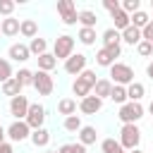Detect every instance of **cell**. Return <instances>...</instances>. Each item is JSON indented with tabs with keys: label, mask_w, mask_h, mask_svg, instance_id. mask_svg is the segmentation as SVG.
Masks as SVG:
<instances>
[{
	"label": "cell",
	"mask_w": 153,
	"mask_h": 153,
	"mask_svg": "<svg viewBox=\"0 0 153 153\" xmlns=\"http://www.w3.org/2000/svg\"><path fill=\"white\" fill-rule=\"evenodd\" d=\"M100 151H103V153H124V148H122L120 139H115V136L103 139V141H100Z\"/></svg>",
	"instance_id": "28"
},
{
	"label": "cell",
	"mask_w": 153,
	"mask_h": 153,
	"mask_svg": "<svg viewBox=\"0 0 153 153\" xmlns=\"http://www.w3.org/2000/svg\"><path fill=\"white\" fill-rule=\"evenodd\" d=\"M136 53H139L141 57H153V43H151V41H141V43L136 45Z\"/></svg>",
	"instance_id": "38"
},
{
	"label": "cell",
	"mask_w": 153,
	"mask_h": 153,
	"mask_svg": "<svg viewBox=\"0 0 153 153\" xmlns=\"http://www.w3.org/2000/svg\"><path fill=\"white\" fill-rule=\"evenodd\" d=\"M19 36L24 38H36L38 36V22L36 19H22V29H19Z\"/></svg>",
	"instance_id": "22"
},
{
	"label": "cell",
	"mask_w": 153,
	"mask_h": 153,
	"mask_svg": "<svg viewBox=\"0 0 153 153\" xmlns=\"http://www.w3.org/2000/svg\"><path fill=\"white\" fill-rule=\"evenodd\" d=\"M72 93L81 100V98H86V96H91L93 93V86L86 81V79H81V76H76L74 81H72Z\"/></svg>",
	"instance_id": "16"
},
{
	"label": "cell",
	"mask_w": 153,
	"mask_h": 153,
	"mask_svg": "<svg viewBox=\"0 0 153 153\" xmlns=\"http://www.w3.org/2000/svg\"><path fill=\"white\" fill-rule=\"evenodd\" d=\"M29 105H31V100L22 93V96H14V98H10V115L14 117V120H26V112H29Z\"/></svg>",
	"instance_id": "8"
},
{
	"label": "cell",
	"mask_w": 153,
	"mask_h": 153,
	"mask_svg": "<svg viewBox=\"0 0 153 153\" xmlns=\"http://www.w3.org/2000/svg\"><path fill=\"white\" fill-rule=\"evenodd\" d=\"M36 62H38V69H41V72H53V69L57 67V60H55L53 53H45V55L36 57Z\"/></svg>",
	"instance_id": "30"
},
{
	"label": "cell",
	"mask_w": 153,
	"mask_h": 153,
	"mask_svg": "<svg viewBox=\"0 0 153 153\" xmlns=\"http://www.w3.org/2000/svg\"><path fill=\"white\" fill-rule=\"evenodd\" d=\"M110 81H112L115 86H129V84H134L136 79H134L131 65H127V62H115V65L110 67Z\"/></svg>",
	"instance_id": "2"
},
{
	"label": "cell",
	"mask_w": 153,
	"mask_h": 153,
	"mask_svg": "<svg viewBox=\"0 0 153 153\" xmlns=\"http://www.w3.org/2000/svg\"><path fill=\"white\" fill-rule=\"evenodd\" d=\"M81 127H84V124H81V115H69V117L62 120V129L69 131V134H79Z\"/></svg>",
	"instance_id": "27"
},
{
	"label": "cell",
	"mask_w": 153,
	"mask_h": 153,
	"mask_svg": "<svg viewBox=\"0 0 153 153\" xmlns=\"http://www.w3.org/2000/svg\"><path fill=\"white\" fill-rule=\"evenodd\" d=\"M103 10H108V12L112 14V12L122 10V2H120V0H103Z\"/></svg>",
	"instance_id": "40"
},
{
	"label": "cell",
	"mask_w": 153,
	"mask_h": 153,
	"mask_svg": "<svg viewBox=\"0 0 153 153\" xmlns=\"http://www.w3.org/2000/svg\"><path fill=\"white\" fill-rule=\"evenodd\" d=\"M115 62H117V60L108 53V48H98V50H96V65H98V67H108V69H110Z\"/></svg>",
	"instance_id": "29"
},
{
	"label": "cell",
	"mask_w": 153,
	"mask_h": 153,
	"mask_svg": "<svg viewBox=\"0 0 153 153\" xmlns=\"http://www.w3.org/2000/svg\"><path fill=\"white\" fill-rule=\"evenodd\" d=\"M0 153H14V146H12V141H5V143H0Z\"/></svg>",
	"instance_id": "44"
},
{
	"label": "cell",
	"mask_w": 153,
	"mask_h": 153,
	"mask_svg": "<svg viewBox=\"0 0 153 153\" xmlns=\"http://www.w3.org/2000/svg\"><path fill=\"white\" fill-rule=\"evenodd\" d=\"M22 88H24V86L17 81V76H12L10 81H5V84H2V93H5V96H10V98L22 96Z\"/></svg>",
	"instance_id": "31"
},
{
	"label": "cell",
	"mask_w": 153,
	"mask_h": 153,
	"mask_svg": "<svg viewBox=\"0 0 153 153\" xmlns=\"http://www.w3.org/2000/svg\"><path fill=\"white\" fill-rule=\"evenodd\" d=\"M14 76V72H12V62L7 60V57H0V86L5 84V81H10Z\"/></svg>",
	"instance_id": "34"
},
{
	"label": "cell",
	"mask_w": 153,
	"mask_h": 153,
	"mask_svg": "<svg viewBox=\"0 0 153 153\" xmlns=\"http://www.w3.org/2000/svg\"><path fill=\"white\" fill-rule=\"evenodd\" d=\"M86 60H88V57H86L84 53H74L69 60H65V72H67L69 76H74V79H76V76L86 69Z\"/></svg>",
	"instance_id": "10"
},
{
	"label": "cell",
	"mask_w": 153,
	"mask_h": 153,
	"mask_svg": "<svg viewBox=\"0 0 153 153\" xmlns=\"http://www.w3.org/2000/svg\"><path fill=\"white\" fill-rule=\"evenodd\" d=\"M96 24H98V14L93 10H79V26L96 29Z\"/></svg>",
	"instance_id": "21"
},
{
	"label": "cell",
	"mask_w": 153,
	"mask_h": 153,
	"mask_svg": "<svg viewBox=\"0 0 153 153\" xmlns=\"http://www.w3.org/2000/svg\"><path fill=\"white\" fill-rule=\"evenodd\" d=\"M45 153H57V151H45Z\"/></svg>",
	"instance_id": "49"
},
{
	"label": "cell",
	"mask_w": 153,
	"mask_h": 153,
	"mask_svg": "<svg viewBox=\"0 0 153 153\" xmlns=\"http://www.w3.org/2000/svg\"><path fill=\"white\" fill-rule=\"evenodd\" d=\"M141 36H143V41H153V22L146 29H141Z\"/></svg>",
	"instance_id": "43"
},
{
	"label": "cell",
	"mask_w": 153,
	"mask_h": 153,
	"mask_svg": "<svg viewBox=\"0 0 153 153\" xmlns=\"http://www.w3.org/2000/svg\"><path fill=\"white\" fill-rule=\"evenodd\" d=\"M14 7H17V2H12V0H0V14H2V19H5V17H12Z\"/></svg>",
	"instance_id": "39"
},
{
	"label": "cell",
	"mask_w": 153,
	"mask_h": 153,
	"mask_svg": "<svg viewBox=\"0 0 153 153\" xmlns=\"http://www.w3.org/2000/svg\"><path fill=\"white\" fill-rule=\"evenodd\" d=\"M108 53L117 60V57H122V43H117V45H108Z\"/></svg>",
	"instance_id": "42"
},
{
	"label": "cell",
	"mask_w": 153,
	"mask_h": 153,
	"mask_svg": "<svg viewBox=\"0 0 153 153\" xmlns=\"http://www.w3.org/2000/svg\"><path fill=\"white\" fill-rule=\"evenodd\" d=\"M110 19H112V29H117L120 33H122L124 29H129V26H131V17H129L124 10L112 12V14H110Z\"/></svg>",
	"instance_id": "15"
},
{
	"label": "cell",
	"mask_w": 153,
	"mask_h": 153,
	"mask_svg": "<svg viewBox=\"0 0 153 153\" xmlns=\"http://www.w3.org/2000/svg\"><path fill=\"white\" fill-rule=\"evenodd\" d=\"M143 115H146V108L141 103H131V100L124 103V105H120V110H117V120L122 124H136Z\"/></svg>",
	"instance_id": "3"
},
{
	"label": "cell",
	"mask_w": 153,
	"mask_h": 153,
	"mask_svg": "<svg viewBox=\"0 0 153 153\" xmlns=\"http://www.w3.org/2000/svg\"><path fill=\"white\" fill-rule=\"evenodd\" d=\"M112 86H115V84H112L110 79H105V76H103V79H98V81H96V86H93V96H96V98H100V100H105V98H110Z\"/></svg>",
	"instance_id": "18"
},
{
	"label": "cell",
	"mask_w": 153,
	"mask_h": 153,
	"mask_svg": "<svg viewBox=\"0 0 153 153\" xmlns=\"http://www.w3.org/2000/svg\"><path fill=\"white\" fill-rule=\"evenodd\" d=\"M151 7H153V0H151Z\"/></svg>",
	"instance_id": "50"
},
{
	"label": "cell",
	"mask_w": 153,
	"mask_h": 153,
	"mask_svg": "<svg viewBox=\"0 0 153 153\" xmlns=\"http://www.w3.org/2000/svg\"><path fill=\"white\" fill-rule=\"evenodd\" d=\"M129 153H143V151H141V148H134V151H129Z\"/></svg>",
	"instance_id": "48"
},
{
	"label": "cell",
	"mask_w": 153,
	"mask_h": 153,
	"mask_svg": "<svg viewBox=\"0 0 153 153\" xmlns=\"http://www.w3.org/2000/svg\"><path fill=\"white\" fill-rule=\"evenodd\" d=\"M57 14H60V22L65 26H74L79 24V10L74 5V0H57Z\"/></svg>",
	"instance_id": "5"
},
{
	"label": "cell",
	"mask_w": 153,
	"mask_h": 153,
	"mask_svg": "<svg viewBox=\"0 0 153 153\" xmlns=\"http://www.w3.org/2000/svg\"><path fill=\"white\" fill-rule=\"evenodd\" d=\"M100 41H103V48H108V45H117V43H122V33L117 31V29H105L103 33H100Z\"/></svg>",
	"instance_id": "24"
},
{
	"label": "cell",
	"mask_w": 153,
	"mask_h": 153,
	"mask_svg": "<svg viewBox=\"0 0 153 153\" xmlns=\"http://www.w3.org/2000/svg\"><path fill=\"white\" fill-rule=\"evenodd\" d=\"M146 76H148V79L153 81V57H151V62L146 65Z\"/></svg>",
	"instance_id": "45"
},
{
	"label": "cell",
	"mask_w": 153,
	"mask_h": 153,
	"mask_svg": "<svg viewBox=\"0 0 153 153\" xmlns=\"http://www.w3.org/2000/svg\"><path fill=\"white\" fill-rule=\"evenodd\" d=\"M148 24H151V14H148V12L139 10V12L131 14V26H136V29H146Z\"/></svg>",
	"instance_id": "32"
},
{
	"label": "cell",
	"mask_w": 153,
	"mask_h": 153,
	"mask_svg": "<svg viewBox=\"0 0 153 153\" xmlns=\"http://www.w3.org/2000/svg\"><path fill=\"white\" fill-rule=\"evenodd\" d=\"M151 22H153V17H151Z\"/></svg>",
	"instance_id": "52"
},
{
	"label": "cell",
	"mask_w": 153,
	"mask_h": 153,
	"mask_svg": "<svg viewBox=\"0 0 153 153\" xmlns=\"http://www.w3.org/2000/svg\"><path fill=\"white\" fill-rule=\"evenodd\" d=\"M33 88L38 91V96H50L55 91V79L50 76V72H33Z\"/></svg>",
	"instance_id": "7"
},
{
	"label": "cell",
	"mask_w": 153,
	"mask_h": 153,
	"mask_svg": "<svg viewBox=\"0 0 153 153\" xmlns=\"http://www.w3.org/2000/svg\"><path fill=\"white\" fill-rule=\"evenodd\" d=\"M14 76H17V81H19L22 86H33V72H31V69L22 67V69H19Z\"/></svg>",
	"instance_id": "35"
},
{
	"label": "cell",
	"mask_w": 153,
	"mask_h": 153,
	"mask_svg": "<svg viewBox=\"0 0 153 153\" xmlns=\"http://www.w3.org/2000/svg\"><path fill=\"white\" fill-rule=\"evenodd\" d=\"M76 110H79V103H76V98H69V96H65V98H60V100H57V112H60V115L69 117V115H76Z\"/></svg>",
	"instance_id": "17"
},
{
	"label": "cell",
	"mask_w": 153,
	"mask_h": 153,
	"mask_svg": "<svg viewBox=\"0 0 153 153\" xmlns=\"http://www.w3.org/2000/svg\"><path fill=\"white\" fill-rule=\"evenodd\" d=\"M110 100H112V103H117V105H124V103H129V96H127V86H112Z\"/></svg>",
	"instance_id": "33"
},
{
	"label": "cell",
	"mask_w": 153,
	"mask_h": 153,
	"mask_svg": "<svg viewBox=\"0 0 153 153\" xmlns=\"http://www.w3.org/2000/svg\"><path fill=\"white\" fill-rule=\"evenodd\" d=\"M79 76H81V79H86L91 86H96V81H98V76H96V69H88V67H86V69H84Z\"/></svg>",
	"instance_id": "41"
},
{
	"label": "cell",
	"mask_w": 153,
	"mask_h": 153,
	"mask_svg": "<svg viewBox=\"0 0 153 153\" xmlns=\"http://www.w3.org/2000/svg\"><path fill=\"white\" fill-rule=\"evenodd\" d=\"M120 143H122L124 153L139 148V143H141V129L136 124H122V129H120Z\"/></svg>",
	"instance_id": "4"
},
{
	"label": "cell",
	"mask_w": 153,
	"mask_h": 153,
	"mask_svg": "<svg viewBox=\"0 0 153 153\" xmlns=\"http://www.w3.org/2000/svg\"><path fill=\"white\" fill-rule=\"evenodd\" d=\"M146 110H148V112H151V115H153V100H151V103H148V108H146Z\"/></svg>",
	"instance_id": "47"
},
{
	"label": "cell",
	"mask_w": 153,
	"mask_h": 153,
	"mask_svg": "<svg viewBox=\"0 0 153 153\" xmlns=\"http://www.w3.org/2000/svg\"><path fill=\"white\" fill-rule=\"evenodd\" d=\"M76 141H79L81 146H93V143L98 141V129L91 127V124H84V127L79 129V134H76Z\"/></svg>",
	"instance_id": "14"
},
{
	"label": "cell",
	"mask_w": 153,
	"mask_h": 153,
	"mask_svg": "<svg viewBox=\"0 0 153 153\" xmlns=\"http://www.w3.org/2000/svg\"><path fill=\"white\" fill-rule=\"evenodd\" d=\"M57 153H86V146H81L79 141H74V143H62V146L57 148Z\"/></svg>",
	"instance_id": "36"
},
{
	"label": "cell",
	"mask_w": 153,
	"mask_h": 153,
	"mask_svg": "<svg viewBox=\"0 0 153 153\" xmlns=\"http://www.w3.org/2000/svg\"><path fill=\"white\" fill-rule=\"evenodd\" d=\"M7 139L12 143H22V141L31 139V127L24 120H12V124L7 127Z\"/></svg>",
	"instance_id": "6"
},
{
	"label": "cell",
	"mask_w": 153,
	"mask_h": 153,
	"mask_svg": "<svg viewBox=\"0 0 153 153\" xmlns=\"http://www.w3.org/2000/svg\"><path fill=\"white\" fill-rule=\"evenodd\" d=\"M0 36H2V29H0Z\"/></svg>",
	"instance_id": "51"
},
{
	"label": "cell",
	"mask_w": 153,
	"mask_h": 153,
	"mask_svg": "<svg viewBox=\"0 0 153 153\" xmlns=\"http://www.w3.org/2000/svg\"><path fill=\"white\" fill-rule=\"evenodd\" d=\"M100 110H103V100L96 98L93 93L79 100V112H81V115H96V112H100Z\"/></svg>",
	"instance_id": "12"
},
{
	"label": "cell",
	"mask_w": 153,
	"mask_h": 153,
	"mask_svg": "<svg viewBox=\"0 0 153 153\" xmlns=\"http://www.w3.org/2000/svg\"><path fill=\"white\" fill-rule=\"evenodd\" d=\"M74 48H76V38L69 36V33H62V36H57L53 41V55H55V60H62V62L69 60L74 55Z\"/></svg>",
	"instance_id": "1"
},
{
	"label": "cell",
	"mask_w": 153,
	"mask_h": 153,
	"mask_svg": "<svg viewBox=\"0 0 153 153\" xmlns=\"http://www.w3.org/2000/svg\"><path fill=\"white\" fill-rule=\"evenodd\" d=\"M151 43H153V41H151Z\"/></svg>",
	"instance_id": "53"
},
{
	"label": "cell",
	"mask_w": 153,
	"mask_h": 153,
	"mask_svg": "<svg viewBox=\"0 0 153 153\" xmlns=\"http://www.w3.org/2000/svg\"><path fill=\"white\" fill-rule=\"evenodd\" d=\"M96 38H98V33H96V29H84V26H79V31H76V41L81 43V45H96Z\"/></svg>",
	"instance_id": "23"
},
{
	"label": "cell",
	"mask_w": 153,
	"mask_h": 153,
	"mask_svg": "<svg viewBox=\"0 0 153 153\" xmlns=\"http://www.w3.org/2000/svg\"><path fill=\"white\" fill-rule=\"evenodd\" d=\"M29 50H31V55H33V57H41V55H45V53H48V41H45V38H41V36H36V38H31V41H29Z\"/></svg>",
	"instance_id": "25"
},
{
	"label": "cell",
	"mask_w": 153,
	"mask_h": 153,
	"mask_svg": "<svg viewBox=\"0 0 153 153\" xmlns=\"http://www.w3.org/2000/svg\"><path fill=\"white\" fill-rule=\"evenodd\" d=\"M5 139H7V129L0 124V143H5Z\"/></svg>",
	"instance_id": "46"
},
{
	"label": "cell",
	"mask_w": 153,
	"mask_h": 153,
	"mask_svg": "<svg viewBox=\"0 0 153 153\" xmlns=\"http://www.w3.org/2000/svg\"><path fill=\"white\" fill-rule=\"evenodd\" d=\"M24 122L31 127V131H33V129H41V127H43V122H45V108H43L41 103H31Z\"/></svg>",
	"instance_id": "9"
},
{
	"label": "cell",
	"mask_w": 153,
	"mask_h": 153,
	"mask_svg": "<svg viewBox=\"0 0 153 153\" xmlns=\"http://www.w3.org/2000/svg\"><path fill=\"white\" fill-rule=\"evenodd\" d=\"M7 60L10 62H26V60H31L29 43H12L7 48Z\"/></svg>",
	"instance_id": "11"
},
{
	"label": "cell",
	"mask_w": 153,
	"mask_h": 153,
	"mask_svg": "<svg viewBox=\"0 0 153 153\" xmlns=\"http://www.w3.org/2000/svg\"><path fill=\"white\" fill-rule=\"evenodd\" d=\"M143 41V36H141V29H136V26H129V29H124L122 31V43H127V45H139Z\"/></svg>",
	"instance_id": "19"
},
{
	"label": "cell",
	"mask_w": 153,
	"mask_h": 153,
	"mask_svg": "<svg viewBox=\"0 0 153 153\" xmlns=\"http://www.w3.org/2000/svg\"><path fill=\"white\" fill-rule=\"evenodd\" d=\"M0 29H2V36H5V38H14V36H19L22 19H17V17H5V19H0Z\"/></svg>",
	"instance_id": "13"
},
{
	"label": "cell",
	"mask_w": 153,
	"mask_h": 153,
	"mask_svg": "<svg viewBox=\"0 0 153 153\" xmlns=\"http://www.w3.org/2000/svg\"><path fill=\"white\" fill-rule=\"evenodd\" d=\"M122 10L131 17L134 12H139V10H141V0H122Z\"/></svg>",
	"instance_id": "37"
},
{
	"label": "cell",
	"mask_w": 153,
	"mask_h": 153,
	"mask_svg": "<svg viewBox=\"0 0 153 153\" xmlns=\"http://www.w3.org/2000/svg\"><path fill=\"white\" fill-rule=\"evenodd\" d=\"M31 143H33L36 148H45V146L50 143V131H48L45 127L33 129V131H31Z\"/></svg>",
	"instance_id": "20"
},
{
	"label": "cell",
	"mask_w": 153,
	"mask_h": 153,
	"mask_svg": "<svg viewBox=\"0 0 153 153\" xmlns=\"http://www.w3.org/2000/svg\"><path fill=\"white\" fill-rule=\"evenodd\" d=\"M127 96H129L131 103H141V98L146 96V86H143L141 81H134V84L127 86Z\"/></svg>",
	"instance_id": "26"
}]
</instances>
